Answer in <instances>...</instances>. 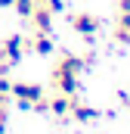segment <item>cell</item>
Returning <instances> with one entry per match:
<instances>
[{
	"label": "cell",
	"instance_id": "6da1fadb",
	"mask_svg": "<svg viewBox=\"0 0 130 134\" xmlns=\"http://www.w3.org/2000/svg\"><path fill=\"white\" fill-rule=\"evenodd\" d=\"M0 56H3L9 66H19V63H22V56H25V37H22V34L6 37V41H3V47H0Z\"/></svg>",
	"mask_w": 130,
	"mask_h": 134
},
{
	"label": "cell",
	"instance_id": "7a4b0ae2",
	"mask_svg": "<svg viewBox=\"0 0 130 134\" xmlns=\"http://www.w3.org/2000/svg\"><path fill=\"white\" fill-rule=\"evenodd\" d=\"M53 84H56V91H59V94H65V97H74V94H77V87H81L77 75L62 72V69H56V75H53Z\"/></svg>",
	"mask_w": 130,
	"mask_h": 134
},
{
	"label": "cell",
	"instance_id": "3957f363",
	"mask_svg": "<svg viewBox=\"0 0 130 134\" xmlns=\"http://www.w3.org/2000/svg\"><path fill=\"white\" fill-rule=\"evenodd\" d=\"M16 100H40L43 97V87L40 84H31V81H12V91H9Z\"/></svg>",
	"mask_w": 130,
	"mask_h": 134
},
{
	"label": "cell",
	"instance_id": "277c9868",
	"mask_svg": "<svg viewBox=\"0 0 130 134\" xmlns=\"http://www.w3.org/2000/svg\"><path fill=\"white\" fill-rule=\"evenodd\" d=\"M28 19L34 22V28H37L40 34H50V31H53V13H50L43 3H34V9H31Z\"/></svg>",
	"mask_w": 130,
	"mask_h": 134
},
{
	"label": "cell",
	"instance_id": "5b68a950",
	"mask_svg": "<svg viewBox=\"0 0 130 134\" xmlns=\"http://www.w3.org/2000/svg\"><path fill=\"white\" fill-rule=\"evenodd\" d=\"M71 25H74V31L84 34V37H93V34L99 31V19H96V16H90V13L74 16V19H71Z\"/></svg>",
	"mask_w": 130,
	"mask_h": 134
},
{
	"label": "cell",
	"instance_id": "8992f818",
	"mask_svg": "<svg viewBox=\"0 0 130 134\" xmlns=\"http://www.w3.org/2000/svg\"><path fill=\"white\" fill-rule=\"evenodd\" d=\"M56 69H62V72H71V75H81V72L87 69V63H84L81 56H65V59H62Z\"/></svg>",
	"mask_w": 130,
	"mask_h": 134
},
{
	"label": "cell",
	"instance_id": "52a82bcc",
	"mask_svg": "<svg viewBox=\"0 0 130 134\" xmlns=\"http://www.w3.org/2000/svg\"><path fill=\"white\" fill-rule=\"evenodd\" d=\"M71 112H74L77 122H93V119H99V112H96V109H90L87 103H71Z\"/></svg>",
	"mask_w": 130,
	"mask_h": 134
},
{
	"label": "cell",
	"instance_id": "ba28073f",
	"mask_svg": "<svg viewBox=\"0 0 130 134\" xmlns=\"http://www.w3.org/2000/svg\"><path fill=\"white\" fill-rule=\"evenodd\" d=\"M50 112H53V115H68V112H71V97L59 94L56 100H50Z\"/></svg>",
	"mask_w": 130,
	"mask_h": 134
},
{
	"label": "cell",
	"instance_id": "9c48e42d",
	"mask_svg": "<svg viewBox=\"0 0 130 134\" xmlns=\"http://www.w3.org/2000/svg\"><path fill=\"white\" fill-rule=\"evenodd\" d=\"M31 47H34V53H40V56H50V53H53V41H50L47 34H40V31H37Z\"/></svg>",
	"mask_w": 130,
	"mask_h": 134
},
{
	"label": "cell",
	"instance_id": "30bf717a",
	"mask_svg": "<svg viewBox=\"0 0 130 134\" xmlns=\"http://www.w3.org/2000/svg\"><path fill=\"white\" fill-rule=\"evenodd\" d=\"M34 3H37V0H12V6H16V13H19L22 19H28V16H31Z\"/></svg>",
	"mask_w": 130,
	"mask_h": 134
},
{
	"label": "cell",
	"instance_id": "8fae6325",
	"mask_svg": "<svg viewBox=\"0 0 130 134\" xmlns=\"http://www.w3.org/2000/svg\"><path fill=\"white\" fill-rule=\"evenodd\" d=\"M40 3H43L50 13H62V9H65V0H40Z\"/></svg>",
	"mask_w": 130,
	"mask_h": 134
},
{
	"label": "cell",
	"instance_id": "7c38bea8",
	"mask_svg": "<svg viewBox=\"0 0 130 134\" xmlns=\"http://www.w3.org/2000/svg\"><path fill=\"white\" fill-rule=\"evenodd\" d=\"M9 91H12V81H9V78H3V75H0V94H3V97H6V94H9Z\"/></svg>",
	"mask_w": 130,
	"mask_h": 134
},
{
	"label": "cell",
	"instance_id": "4fadbf2b",
	"mask_svg": "<svg viewBox=\"0 0 130 134\" xmlns=\"http://www.w3.org/2000/svg\"><path fill=\"white\" fill-rule=\"evenodd\" d=\"M121 28L130 31V13H121Z\"/></svg>",
	"mask_w": 130,
	"mask_h": 134
},
{
	"label": "cell",
	"instance_id": "5bb4252c",
	"mask_svg": "<svg viewBox=\"0 0 130 134\" xmlns=\"http://www.w3.org/2000/svg\"><path fill=\"white\" fill-rule=\"evenodd\" d=\"M118 41H121V44H127V41H130V31H124V28H118Z\"/></svg>",
	"mask_w": 130,
	"mask_h": 134
},
{
	"label": "cell",
	"instance_id": "9a60e30c",
	"mask_svg": "<svg viewBox=\"0 0 130 134\" xmlns=\"http://www.w3.org/2000/svg\"><path fill=\"white\" fill-rule=\"evenodd\" d=\"M6 131V109H0V134Z\"/></svg>",
	"mask_w": 130,
	"mask_h": 134
},
{
	"label": "cell",
	"instance_id": "2e32d148",
	"mask_svg": "<svg viewBox=\"0 0 130 134\" xmlns=\"http://www.w3.org/2000/svg\"><path fill=\"white\" fill-rule=\"evenodd\" d=\"M121 13H130V0H121Z\"/></svg>",
	"mask_w": 130,
	"mask_h": 134
},
{
	"label": "cell",
	"instance_id": "e0dca14e",
	"mask_svg": "<svg viewBox=\"0 0 130 134\" xmlns=\"http://www.w3.org/2000/svg\"><path fill=\"white\" fill-rule=\"evenodd\" d=\"M12 6V0H0V9H9Z\"/></svg>",
	"mask_w": 130,
	"mask_h": 134
},
{
	"label": "cell",
	"instance_id": "ac0fdd59",
	"mask_svg": "<svg viewBox=\"0 0 130 134\" xmlns=\"http://www.w3.org/2000/svg\"><path fill=\"white\" fill-rule=\"evenodd\" d=\"M0 109H6V97L3 94H0Z\"/></svg>",
	"mask_w": 130,
	"mask_h": 134
}]
</instances>
